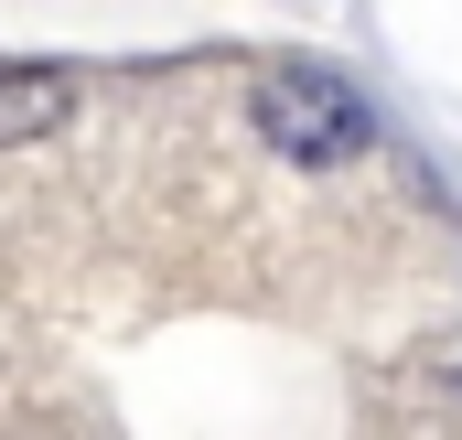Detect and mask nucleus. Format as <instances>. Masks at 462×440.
I'll use <instances>...</instances> for the list:
<instances>
[{
	"mask_svg": "<svg viewBox=\"0 0 462 440\" xmlns=\"http://www.w3.org/2000/svg\"><path fill=\"white\" fill-rule=\"evenodd\" d=\"M247 118H258V140L291 172H345L355 151H365V97H355L345 76H269L247 97Z\"/></svg>",
	"mask_w": 462,
	"mask_h": 440,
	"instance_id": "obj_1",
	"label": "nucleus"
},
{
	"mask_svg": "<svg viewBox=\"0 0 462 440\" xmlns=\"http://www.w3.org/2000/svg\"><path fill=\"white\" fill-rule=\"evenodd\" d=\"M76 118V65H32V54H0V151L43 140Z\"/></svg>",
	"mask_w": 462,
	"mask_h": 440,
	"instance_id": "obj_2",
	"label": "nucleus"
}]
</instances>
